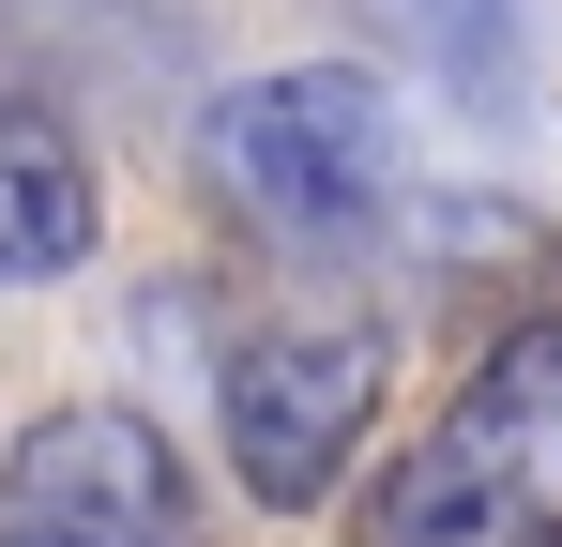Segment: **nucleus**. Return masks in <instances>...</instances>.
Wrapping results in <instances>:
<instances>
[{"label":"nucleus","mask_w":562,"mask_h":547,"mask_svg":"<svg viewBox=\"0 0 562 547\" xmlns=\"http://www.w3.org/2000/svg\"><path fill=\"white\" fill-rule=\"evenodd\" d=\"M0 517L61 547H198V487L168 426H137L122 395H77V411H31L15 456H0Z\"/></svg>","instance_id":"4"},{"label":"nucleus","mask_w":562,"mask_h":547,"mask_svg":"<svg viewBox=\"0 0 562 547\" xmlns=\"http://www.w3.org/2000/svg\"><path fill=\"white\" fill-rule=\"evenodd\" d=\"M380 320H274L244 335L228 380H213V426H228V487L274 502V517H319L350 487V456L380 426Z\"/></svg>","instance_id":"3"},{"label":"nucleus","mask_w":562,"mask_h":547,"mask_svg":"<svg viewBox=\"0 0 562 547\" xmlns=\"http://www.w3.org/2000/svg\"><path fill=\"white\" fill-rule=\"evenodd\" d=\"M198 168L213 198L244 213V228H274V244H350L380 228V198H395V122H380V77L366 62H274V77L213 91L198 107Z\"/></svg>","instance_id":"2"},{"label":"nucleus","mask_w":562,"mask_h":547,"mask_svg":"<svg viewBox=\"0 0 562 547\" xmlns=\"http://www.w3.org/2000/svg\"><path fill=\"white\" fill-rule=\"evenodd\" d=\"M106 228L92 198V153L46 122V107H0V289H31V274H77Z\"/></svg>","instance_id":"5"},{"label":"nucleus","mask_w":562,"mask_h":547,"mask_svg":"<svg viewBox=\"0 0 562 547\" xmlns=\"http://www.w3.org/2000/svg\"><path fill=\"white\" fill-rule=\"evenodd\" d=\"M0 547H61V533H31V517H0Z\"/></svg>","instance_id":"6"},{"label":"nucleus","mask_w":562,"mask_h":547,"mask_svg":"<svg viewBox=\"0 0 562 547\" xmlns=\"http://www.w3.org/2000/svg\"><path fill=\"white\" fill-rule=\"evenodd\" d=\"M366 547H562V304L441 395V426L366 487Z\"/></svg>","instance_id":"1"}]
</instances>
